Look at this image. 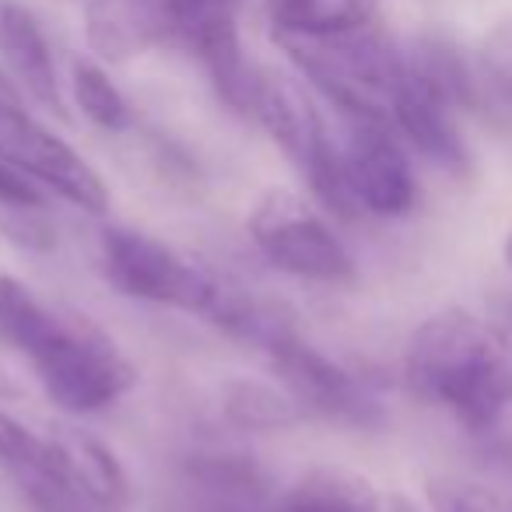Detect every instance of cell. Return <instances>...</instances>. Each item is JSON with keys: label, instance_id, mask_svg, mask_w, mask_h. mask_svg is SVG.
<instances>
[{"label": "cell", "instance_id": "6da1fadb", "mask_svg": "<svg viewBox=\"0 0 512 512\" xmlns=\"http://www.w3.org/2000/svg\"><path fill=\"white\" fill-rule=\"evenodd\" d=\"M404 383L418 400L484 435L512 404V341L467 309H439L407 337Z\"/></svg>", "mask_w": 512, "mask_h": 512}, {"label": "cell", "instance_id": "7a4b0ae2", "mask_svg": "<svg viewBox=\"0 0 512 512\" xmlns=\"http://www.w3.org/2000/svg\"><path fill=\"white\" fill-rule=\"evenodd\" d=\"M43 393L74 418L102 414L123 400L137 383V369L120 344L85 313L60 309L46 337L29 351Z\"/></svg>", "mask_w": 512, "mask_h": 512}, {"label": "cell", "instance_id": "3957f363", "mask_svg": "<svg viewBox=\"0 0 512 512\" xmlns=\"http://www.w3.org/2000/svg\"><path fill=\"white\" fill-rule=\"evenodd\" d=\"M302 78L323 92L344 120H390V99L407 74V53L372 25L330 36H274Z\"/></svg>", "mask_w": 512, "mask_h": 512}, {"label": "cell", "instance_id": "277c9868", "mask_svg": "<svg viewBox=\"0 0 512 512\" xmlns=\"http://www.w3.org/2000/svg\"><path fill=\"white\" fill-rule=\"evenodd\" d=\"M249 116L271 134V141L285 151V158L302 172L309 197L334 218H355L358 204L344 176L341 144L330 137L327 120L316 109L309 88L285 71L260 67L253 81Z\"/></svg>", "mask_w": 512, "mask_h": 512}, {"label": "cell", "instance_id": "5b68a950", "mask_svg": "<svg viewBox=\"0 0 512 512\" xmlns=\"http://www.w3.org/2000/svg\"><path fill=\"white\" fill-rule=\"evenodd\" d=\"M246 232L267 264L299 281L351 285L358 274L355 256L327 221V211L285 186H271L249 204Z\"/></svg>", "mask_w": 512, "mask_h": 512}, {"label": "cell", "instance_id": "8992f818", "mask_svg": "<svg viewBox=\"0 0 512 512\" xmlns=\"http://www.w3.org/2000/svg\"><path fill=\"white\" fill-rule=\"evenodd\" d=\"M102 278L120 295L148 306H169L190 316H207L218 299L221 278L176 246L127 225H106L99 235Z\"/></svg>", "mask_w": 512, "mask_h": 512}, {"label": "cell", "instance_id": "52a82bcc", "mask_svg": "<svg viewBox=\"0 0 512 512\" xmlns=\"http://www.w3.org/2000/svg\"><path fill=\"white\" fill-rule=\"evenodd\" d=\"M267 358H271L278 383L299 400L309 418L348 428H379L386 421V411L372 386L355 369L306 341L299 330L278 337L267 348Z\"/></svg>", "mask_w": 512, "mask_h": 512}, {"label": "cell", "instance_id": "ba28073f", "mask_svg": "<svg viewBox=\"0 0 512 512\" xmlns=\"http://www.w3.org/2000/svg\"><path fill=\"white\" fill-rule=\"evenodd\" d=\"M0 158L36 179L46 193H57L60 200L81 207L88 214L109 211V186L95 172L85 155L71 148L57 130L25 109L22 95L0 99Z\"/></svg>", "mask_w": 512, "mask_h": 512}, {"label": "cell", "instance_id": "9c48e42d", "mask_svg": "<svg viewBox=\"0 0 512 512\" xmlns=\"http://www.w3.org/2000/svg\"><path fill=\"white\" fill-rule=\"evenodd\" d=\"M344 123H348V134L341 144V158L358 211L376 218L411 214L418 204V179L393 123L376 116H358Z\"/></svg>", "mask_w": 512, "mask_h": 512}, {"label": "cell", "instance_id": "30bf717a", "mask_svg": "<svg viewBox=\"0 0 512 512\" xmlns=\"http://www.w3.org/2000/svg\"><path fill=\"white\" fill-rule=\"evenodd\" d=\"M390 123L400 141L411 144L421 158L453 176L470 172V151L456 123V106L411 64V57H407V74L390 99Z\"/></svg>", "mask_w": 512, "mask_h": 512}, {"label": "cell", "instance_id": "8fae6325", "mask_svg": "<svg viewBox=\"0 0 512 512\" xmlns=\"http://www.w3.org/2000/svg\"><path fill=\"white\" fill-rule=\"evenodd\" d=\"M179 491L190 512H271V477L253 456L200 449L179 467Z\"/></svg>", "mask_w": 512, "mask_h": 512}, {"label": "cell", "instance_id": "7c38bea8", "mask_svg": "<svg viewBox=\"0 0 512 512\" xmlns=\"http://www.w3.org/2000/svg\"><path fill=\"white\" fill-rule=\"evenodd\" d=\"M43 463L64 477L85 502L99 512H120L130 502V477L120 456L99 439L74 425H57L43 432Z\"/></svg>", "mask_w": 512, "mask_h": 512}, {"label": "cell", "instance_id": "4fadbf2b", "mask_svg": "<svg viewBox=\"0 0 512 512\" xmlns=\"http://www.w3.org/2000/svg\"><path fill=\"white\" fill-rule=\"evenodd\" d=\"M0 60H4V71L18 85V92L29 95L36 106L50 109L53 116L67 120V102L60 92L57 64H53V50L46 43L43 25L15 0L0 4Z\"/></svg>", "mask_w": 512, "mask_h": 512}, {"label": "cell", "instance_id": "5bb4252c", "mask_svg": "<svg viewBox=\"0 0 512 512\" xmlns=\"http://www.w3.org/2000/svg\"><path fill=\"white\" fill-rule=\"evenodd\" d=\"M274 512H386V505L358 470L313 467L274 502Z\"/></svg>", "mask_w": 512, "mask_h": 512}, {"label": "cell", "instance_id": "9a60e30c", "mask_svg": "<svg viewBox=\"0 0 512 512\" xmlns=\"http://www.w3.org/2000/svg\"><path fill=\"white\" fill-rule=\"evenodd\" d=\"M221 418L239 432H288L309 418L281 383L232 376L218 390Z\"/></svg>", "mask_w": 512, "mask_h": 512}, {"label": "cell", "instance_id": "2e32d148", "mask_svg": "<svg viewBox=\"0 0 512 512\" xmlns=\"http://www.w3.org/2000/svg\"><path fill=\"white\" fill-rule=\"evenodd\" d=\"M379 0H267L274 36H330L372 25Z\"/></svg>", "mask_w": 512, "mask_h": 512}, {"label": "cell", "instance_id": "e0dca14e", "mask_svg": "<svg viewBox=\"0 0 512 512\" xmlns=\"http://www.w3.org/2000/svg\"><path fill=\"white\" fill-rule=\"evenodd\" d=\"M53 316H57V306L39 299L22 278L0 274V344H8L11 351L29 358V351L50 330Z\"/></svg>", "mask_w": 512, "mask_h": 512}, {"label": "cell", "instance_id": "ac0fdd59", "mask_svg": "<svg viewBox=\"0 0 512 512\" xmlns=\"http://www.w3.org/2000/svg\"><path fill=\"white\" fill-rule=\"evenodd\" d=\"M71 95L74 106L81 109L88 123H95L99 130H127L130 127V106L123 99V92L116 88V81L102 71L95 60H74L71 67Z\"/></svg>", "mask_w": 512, "mask_h": 512}, {"label": "cell", "instance_id": "d6986e66", "mask_svg": "<svg viewBox=\"0 0 512 512\" xmlns=\"http://www.w3.org/2000/svg\"><path fill=\"white\" fill-rule=\"evenodd\" d=\"M425 498L428 512H512V491L453 474L428 477Z\"/></svg>", "mask_w": 512, "mask_h": 512}, {"label": "cell", "instance_id": "ffe728a7", "mask_svg": "<svg viewBox=\"0 0 512 512\" xmlns=\"http://www.w3.org/2000/svg\"><path fill=\"white\" fill-rule=\"evenodd\" d=\"M481 81L498 106L512 113V18L498 22L481 46Z\"/></svg>", "mask_w": 512, "mask_h": 512}, {"label": "cell", "instance_id": "44dd1931", "mask_svg": "<svg viewBox=\"0 0 512 512\" xmlns=\"http://www.w3.org/2000/svg\"><path fill=\"white\" fill-rule=\"evenodd\" d=\"M36 463H43V432H32L15 414L0 407V467L18 474Z\"/></svg>", "mask_w": 512, "mask_h": 512}, {"label": "cell", "instance_id": "7402d4cb", "mask_svg": "<svg viewBox=\"0 0 512 512\" xmlns=\"http://www.w3.org/2000/svg\"><path fill=\"white\" fill-rule=\"evenodd\" d=\"M36 207H46V190L8 158H0V211H36Z\"/></svg>", "mask_w": 512, "mask_h": 512}, {"label": "cell", "instance_id": "603a6c76", "mask_svg": "<svg viewBox=\"0 0 512 512\" xmlns=\"http://www.w3.org/2000/svg\"><path fill=\"white\" fill-rule=\"evenodd\" d=\"M484 439H488V456L512 477V421L502 418L491 432H484Z\"/></svg>", "mask_w": 512, "mask_h": 512}, {"label": "cell", "instance_id": "cb8c5ba5", "mask_svg": "<svg viewBox=\"0 0 512 512\" xmlns=\"http://www.w3.org/2000/svg\"><path fill=\"white\" fill-rule=\"evenodd\" d=\"M186 8H239V0H172V22Z\"/></svg>", "mask_w": 512, "mask_h": 512}, {"label": "cell", "instance_id": "d4e9b609", "mask_svg": "<svg viewBox=\"0 0 512 512\" xmlns=\"http://www.w3.org/2000/svg\"><path fill=\"white\" fill-rule=\"evenodd\" d=\"M386 512H425V509H418V502H411V498H404V495H390Z\"/></svg>", "mask_w": 512, "mask_h": 512}, {"label": "cell", "instance_id": "484cf974", "mask_svg": "<svg viewBox=\"0 0 512 512\" xmlns=\"http://www.w3.org/2000/svg\"><path fill=\"white\" fill-rule=\"evenodd\" d=\"M15 95H22L18 92V85L8 78V71H0V99H15Z\"/></svg>", "mask_w": 512, "mask_h": 512}, {"label": "cell", "instance_id": "4316f807", "mask_svg": "<svg viewBox=\"0 0 512 512\" xmlns=\"http://www.w3.org/2000/svg\"><path fill=\"white\" fill-rule=\"evenodd\" d=\"M505 260H509V271H512V235H509V242H505Z\"/></svg>", "mask_w": 512, "mask_h": 512}, {"label": "cell", "instance_id": "83f0119b", "mask_svg": "<svg viewBox=\"0 0 512 512\" xmlns=\"http://www.w3.org/2000/svg\"><path fill=\"white\" fill-rule=\"evenodd\" d=\"M271 512H274V505H271Z\"/></svg>", "mask_w": 512, "mask_h": 512}]
</instances>
